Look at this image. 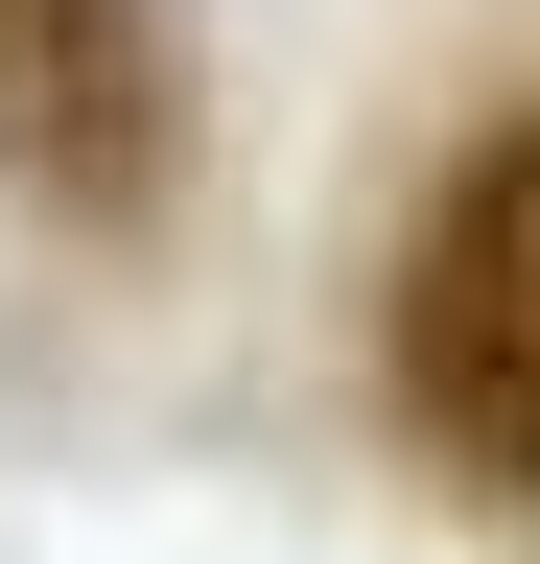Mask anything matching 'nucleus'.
<instances>
[{"instance_id":"f257e3e1","label":"nucleus","mask_w":540,"mask_h":564,"mask_svg":"<svg viewBox=\"0 0 540 564\" xmlns=\"http://www.w3.org/2000/svg\"><path fill=\"white\" fill-rule=\"evenodd\" d=\"M376 377L423 423V470H470L494 518H540V95L423 188V236L376 282Z\"/></svg>"},{"instance_id":"f03ea898","label":"nucleus","mask_w":540,"mask_h":564,"mask_svg":"<svg viewBox=\"0 0 540 564\" xmlns=\"http://www.w3.org/2000/svg\"><path fill=\"white\" fill-rule=\"evenodd\" d=\"M165 165H188V95L142 0H0V188H47L71 236H142Z\"/></svg>"}]
</instances>
